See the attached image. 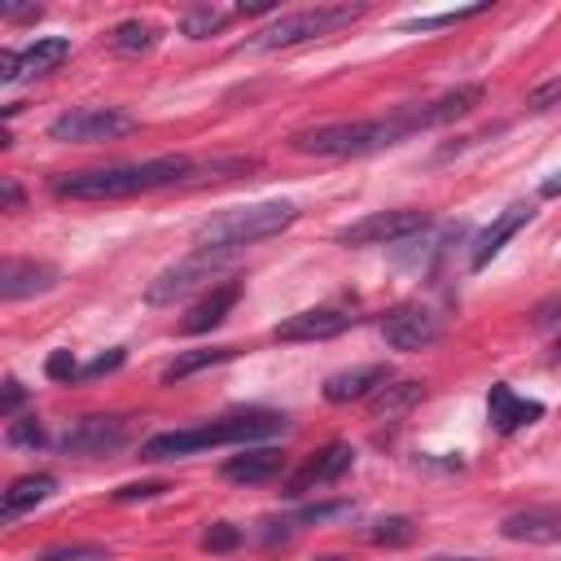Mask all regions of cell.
<instances>
[{
	"label": "cell",
	"mask_w": 561,
	"mask_h": 561,
	"mask_svg": "<svg viewBox=\"0 0 561 561\" xmlns=\"http://www.w3.org/2000/svg\"><path fill=\"white\" fill-rule=\"evenodd\" d=\"M202 184V158L189 154H163L145 163H110V167H88V171H62L53 176V197L62 202H119L137 193H158V189H193Z\"/></svg>",
	"instance_id": "6da1fadb"
},
{
	"label": "cell",
	"mask_w": 561,
	"mask_h": 561,
	"mask_svg": "<svg viewBox=\"0 0 561 561\" xmlns=\"http://www.w3.org/2000/svg\"><path fill=\"white\" fill-rule=\"evenodd\" d=\"M290 421L277 412H242V417H219L206 425H189V430H163L150 434L141 443V461H176V457H193L206 447H238V443H259L272 434H285Z\"/></svg>",
	"instance_id": "7a4b0ae2"
},
{
	"label": "cell",
	"mask_w": 561,
	"mask_h": 561,
	"mask_svg": "<svg viewBox=\"0 0 561 561\" xmlns=\"http://www.w3.org/2000/svg\"><path fill=\"white\" fill-rule=\"evenodd\" d=\"M303 211L294 202H255V206H229L193 229L197 251H246L255 242H268L285 233Z\"/></svg>",
	"instance_id": "3957f363"
},
{
	"label": "cell",
	"mask_w": 561,
	"mask_h": 561,
	"mask_svg": "<svg viewBox=\"0 0 561 561\" xmlns=\"http://www.w3.org/2000/svg\"><path fill=\"white\" fill-rule=\"evenodd\" d=\"M399 141H408L399 110H395V115H382V119L316 124V128H303V132L290 137V145H294L298 154H311V158H365V154L391 150V145H399Z\"/></svg>",
	"instance_id": "277c9868"
},
{
	"label": "cell",
	"mask_w": 561,
	"mask_h": 561,
	"mask_svg": "<svg viewBox=\"0 0 561 561\" xmlns=\"http://www.w3.org/2000/svg\"><path fill=\"white\" fill-rule=\"evenodd\" d=\"M365 14V5H307V10H290L277 14L268 27H259L255 36L242 40V53H277V49H294L307 40H324L333 31L352 27Z\"/></svg>",
	"instance_id": "5b68a950"
},
{
	"label": "cell",
	"mask_w": 561,
	"mask_h": 561,
	"mask_svg": "<svg viewBox=\"0 0 561 561\" xmlns=\"http://www.w3.org/2000/svg\"><path fill=\"white\" fill-rule=\"evenodd\" d=\"M238 255H242V251H193L189 259L163 268V272L145 285V303H150V307H167V303H176V298H189L193 290L211 285L219 272H229V268L238 264Z\"/></svg>",
	"instance_id": "8992f818"
},
{
	"label": "cell",
	"mask_w": 561,
	"mask_h": 561,
	"mask_svg": "<svg viewBox=\"0 0 561 561\" xmlns=\"http://www.w3.org/2000/svg\"><path fill=\"white\" fill-rule=\"evenodd\" d=\"M137 132V119L128 110H115V105H84V110H66L49 124V141H62V145H92V141H115V137H128Z\"/></svg>",
	"instance_id": "52a82bcc"
},
{
	"label": "cell",
	"mask_w": 561,
	"mask_h": 561,
	"mask_svg": "<svg viewBox=\"0 0 561 561\" xmlns=\"http://www.w3.org/2000/svg\"><path fill=\"white\" fill-rule=\"evenodd\" d=\"M430 224H434L430 211H412V206H404V211H373V215L347 224V229H339V233H333V242H339V246H395V242H404L412 233H425Z\"/></svg>",
	"instance_id": "ba28073f"
},
{
	"label": "cell",
	"mask_w": 561,
	"mask_h": 561,
	"mask_svg": "<svg viewBox=\"0 0 561 561\" xmlns=\"http://www.w3.org/2000/svg\"><path fill=\"white\" fill-rule=\"evenodd\" d=\"M479 101H483V84H461V88L438 92L434 101L404 105V110H399V119H404V132H408V137H417V132H434V128H447V124L466 119Z\"/></svg>",
	"instance_id": "9c48e42d"
},
{
	"label": "cell",
	"mask_w": 561,
	"mask_h": 561,
	"mask_svg": "<svg viewBox=\"0 0 561 561\" xmlns=\"http://www.w3.org/2000/svg\"><path fill=\"white\" fill-rule=\"evenodd\" d=\"M382 339L395 352H425L443 339V316L425 303H399L382 316Z\"/></svg>",
	"instance_id": "30bf717a"
},
{
	"label": "cell",
	"mask_w": 561,
	"mask_h": 561,
	"mask_svg": "<svg viewBox=\"0 0 561 561\" xmlns=\"http://www.w3.org/2000/svg\"><path fill=\"white\" fill-rule=\"evenodd\" d=\"M128 443V421L124 417H79L62 438L58 452L62 457H110Z\"/></svg>",
	"instance_id": "8fae6325"
},
{
	"label": "cell",
	"mask_w": 561,
	"mask_h": 561,
	"mask_svg": "<svg viewBox=\"0 0 561 561\" xmlns=\"http://www.w3.org/2000/svg\"><path fill=\"white\" fill-rule=\"evenodd\" d=\"M360 316H352L347 307H307L285 316L281 324H272V343H324V339H339L347 333Z\"/></svg>",
	"instance_id": "7c38bea8"
},
{
	"label": "cell",
	"mask_w": 561,
	"mask_h": 561,
	"mask_svg": "<svg viewBox=\"0 0 561 561\" xmlns=\"http://www.w3.org/2000/svg\"><path fill=\"white\" fill-rule=\"evenodd\" d=\"M352 466H356V447H352V443H329V447H320L316 457H307V461L285 479V492H281V496L298 500V496H307V492H320V487H329V483H339Z\"/></svg>",
	"instance_id": "4fadbf2b"
},
{
	"label": "cell",
	"mask_w": 561,
	"mask_h": 561,
	"mask_svg": "<svg viewBox=\"0 0 561 561\" xmlns=\"http://www.w3.org/2000/svg\"><path fill=\"white\" fill-rule=\"evenodd\" d=\"M71 58V40L62 36H44L36 44H27L23 53L5 49L0 53V84H18V79H40L49 71H58L62 62Z\"/></svg>",
	"instance_id": "5bb4252c"
},
{
	"label": "cell",
	"mask_w": 561,
	"mask_h": 561,
	"mask_svg": "<svg viewBox=\"0 0 561 561\" xmlns=\"http://www.w3.org/2000/svg\"><path fill=\"white\" fill-rule=\"evenodd\" d=\"M500 535L513 539V544H561V505L513 509L500 522Z\"/></svg>",
	"instance_id": "9a60e30c"
},
{
	"label": "cell",
	"mask_w": 561,
	"mask_h": 561,
	"mask_svg": "<svg viewBox=\"0 0 561 561\" xmlns=\"http://www.w3.org/2000/svg\"><path fill=\"white\" fill-rule=\"evenodd\" d=\"M531 219H535V206H531V202H518V206H509L505 215H496V219L487 224V229L479 233L474 251H470V268H474V272H483V268L505 251V242H509V238H518Z\"/></svg>",
	"instance_id": "2e32d148"
},
{
	"label": "cell",
	"mask_w": 561,
	"mask_h": 561,
	"mask_svg": "<svg viewBox=\"0 0 561 561\" xmlns=\"http://www.w3.org/2000/svg\"><path fill=\"white\" fill-rule=\"evenodd\" d=\"M58 281H62V272H58L53 264H40V259H10L5 272H0V298L18 303V298H31V294H49Z\"/></svg>",
	"instance_id": "e0dca14e"
},
{
	"label": "cell",
	"mask_w": 561,
	"mask_h": 561,
	"mask_svg": "<svg viewBox=\"0 0 561 561\" xmlns=\"http://www.w3.org/2000/svg\"><path fill=\"white\" fill-rule=\"evenodd\" d=\"M487 417H492V430H496V434H513V430L539 421V417H544V404H539V399H522L513 386L496 382L492 395H487Z\"/></svg>",
	"instance_id": "ac0fdd59"
},
{
	"label": "cell",
	"mask_w": 561,
	"mask_h": 561,
	"mask_svg": "<svg viewBox=\"0 0 561 561\" xmlns=\"http://www.w3.org/2000/svg\"><path fill=\"white\" fill-rule=\"evenodd\" d=\"M238 298H242V281H224V285H215L206 298H197V303L189 307V316L180 320V333H189V339H197V333H211L215 324L229 320V311L238 307Z\"/></svg>",
	"instance_id": "d6986e66"
},
{
	"label": "cell",
	"mask_w": 561,
	"mask_h": 561,
	"mask_svg": "<svg viewBox=\"0 0 561 561\" xmlns=\"http://www.w3.org/2000/svg\"><path fill=\"white\" fill-rule=\"evenodd\" d=\"M391 382V365H360V369H343L324 382V399L329 404H352V399H373L382 386Z\"/></svg>",
	"instance_id": "ffe728a7"
},
{
	"label": "cell",
	"mask_w": 561,
	"mask_h": 561,
	"mask_svg": "<svg viewBox=\"0 0 561 561\" xmlns=\"http://www.w3.org/2000/svg\"><path fill=\"white\" fill-rule=\"evenodd\" d=\"M281 470H285V452H277V447H251V452L224 461V479H229V483H246V487L268 483Z\"/></svg>",
	"instance_id": "44dd1931"
},
{
	"label": "cell",
	"mask_w": 561,
	"mask_h": 561,
	"mask_svg": "<svg viewBox=\"0 0 561 561\" xmlns=\"http://www.w3.org/2000/svg\"><path fill=\"white\" fill-rule=\"evenodd\" d=\"M53 492H58V479H53V474H23V479H14V483H10L5 500H0V518L14 522V518H23L27 509L44 505Z\"/></svg>",
	"instance_id": "7402d4cb"
},
{
	"label": "cell",
	"mask_w": 561,
	"mask_h": 561,
	"mask_svg": "<svg viewBox=\"0 0 561 561\" xmlns=\"http://www.w3.org/2000/svg\"><path fill=\"white\" fill-rule=\"evenodd\" d=\"M233 356H238V347H193V352H180V356L163 369V382L176 386V382H184V378H193V373H202V369H215V365L233 360Z\"/></svg>",
	"instance_id": "603a6c76"
},
{
	"label": "cell",
	"mask_w": 561,
	"mask_h": 561,
	"mask_svg": "<svg viewBox=\"0 0 561 561\" xmlns=\"http://www.w3.org/2000/svg\"><path fill=\"white\" fill-rule=\"evenodd\" d=\"M158 36L163 31L150 18H128V23H119L115 31H110V49L124 53V58H137V53H150L158 44Z\"/></svg>",
	"instance_id": "cb8c5ba5"
},
{
	"label": "cell",
	"mask_w": 561,
	"mask_h": 561,
	"mask_svg": "<svg viewBox=\"0 0 561 561\" xmlns=\"http://www.w3.org/2000/svg\"><path fill=\"white\" fill-rule=\"evenodd\" d=\"M421 395H425V382H386L373 399H369V408H373V417L382 421H391V417H399V412H408L412 404H421Z\"/></svg>",
	"instance_id": "d4e9b609"
},
{
	"label": "cell",
	"mask_w": 561,
	"mask_h": 561,
	"mask_svg": "<svg viewBox=\"0 0 561 561\" xmlns=\"http://www.w3.org/2000/svg\"><path fill=\"white\" fill-rule=\"evenodd\" d=\"M233 18V10H215V5H197V10H189L184 18H180V31L189 36V40H206V36H215L224 23Z\"/></svg>",
	"instance_id": "484cf974"
},
{
	"label": "cell",
	"mask_w": 561,
	"mask_h": 561,
	"mask_svg": "<svg viewBox=\"0 0 561 561\" xmlns=\"http://www.w3.org/2000/svg\"><path fill=\"white\" fill-rule=\"evenodd\" d=\"M492 5L483 0V5H466V10H447V14H430V18H408L404 23V31H434V27H457V23H466V18H479V14H487Z\"/></svg>",
	"instance_id": "4316f807"
},
{
	"label": "cell",
	"mask_w": 561,
	"mask_h": 561,
	"mask_svg": "<svg viewBox=\"0 0 561 561\" xmlns=\"http://www.w3.org/2000/svg\"><path fill=\"white\" fill-rule=\"evenodd\" d=\"M5 438H10V447H44L49 443L40 417H14L10 430H5Z\"/></svg>",
	"instance_id": "83f0119b"
},
{
	"label": "cell",
	"mask_w": 561,
	"mask_h": 561,
	"mask_svg": "<svg viewBox=\"0 0 561 561\" xmlns=\"http://www.w3.org/2000/svg\"><path fill=\"white\" fill-rule=\"evenodd\" d=\"M238 544H242V526H233V522H211L202 531V548L206 552H233Z\"/></svg>",
	"instance_id": "f1b7e54d"
},
{
	"label": "cell",
	"mask_w": 561,
	"mask_h": 561,
	"mask_svg": "<svg viewBox=\"0 0 561 561\" xmlns=\"http://www.w3.org/2000/svg\"><path fill=\"white\" fill-rule=\"evenodd\" d=\"M36 561H110V552L101 544H62V548L40 552Z\"/></svg>",
	"instance_id": "f546056e"
},
{
	"label": "cell",
	"mask_w": 561,
	"mask_h": 561,
	"mask_svg": "<svg viewBox=\"0 0 561 561\" xmlns=\"http://www.w3.org/2000/svg\"><path fill=\"white\" fill-rule=\"evenodd\" d=\"M369 539L373 544H391V548L395 544H408L412 539V522L408 518H382V522L369 526Z\"/></svg>",
	"instance_id": "4dcf8cb0"
},
{
	"label": "cell",
	"mask_w": 561,
	"mask_h": 561,
	"mask_svg": "<svg viewBox=\"0 0 561 561\" xmlns=\"http://www.w3.org/2000/svg\"><path fill=\"white\" fill-rule=\"evenodd\" d=\"M352 513H356L352 500H329V505H307V509H298L294 522H329V518H352Z\"/></svg>",
	"instance_id": "1f68e13d"
},
{
	"label": "cell",
	"mask_w": 561,
	"mask_h": 561,
	"mask_svg": "<svg viewBox=\"0 0 561 561\" xmlns=\"http://www.w3.org/2000/svg\"><path fill=\"white\" fill-rule=\"evenodd\" d=\"M124 360H128V352H124V347H110L105 356L88 360V365L79 369V378H105V373H115V369H124Z\"/></svg>",
	"instance_id": "d6a6232c"
},
{
	"label": "cell",
	"mask_w": 561,
	"mask_h": 561,
	"mask_svg": "<svg viewBox=\"0 0 561 561\" xmlns=\"http://www.w3.org/2000/svg\"><path fill=\"white\" fill-rule=\"evenodd\" d=\"M79 369H84V365H75V356H71V352H53V356L44 360V373H49L53 382H75V378H79Z\"/></svg>",
	"instance_id": "836d02e7"
},
{
	"label": "cell",
	"mask_w": 561,
	"mask_h": 561,
	"mask_svg": "<svg viewBox=\"0 0 561 561\" xmlns=\"http://www.w3.org/2000/svg\"><path fill=\"white\" fill-rule=\"evenodd\" d=\"M27 404V386L18 378H5V395H0V417H18V408Z\"/></svg>",
	"instance_id": "e575fe53"
},
{
	"label": "cell",
	"mask_w": 561,
	"mask_h": 561,
	"mask_svg": "<svg viewBox=\"0 0 561 561\" xmlns=\"http://www.w3.org/2000/svg\"><path fill=\"white\" fill-rule=\"evenodd\" d=\"M557 101H561V79H548V84H539V88L526 97L531 110H548V105H557Z\"/></svg>",
	"instance_id": "d590c367"
},
{
	"label": "cell",
	"mask_w": 561,
	"mask_h": 561,
	"mask_svg": "<svg viewBox=\"0 0 561 561\" xmlns=\"http://www.w3.org/2000/svg\"><path fill=\"white\" fill-rule=\"evenodd\" d=\"M163 492H167V483H132V487H119L115 500H154Z\"/></svg>",
	"instance_id": "8d00e7d4"
},
{
	"label": "cell",
	"mask_w": 561,
	"mask_h": 561,
	"mask_svg": "<svg viewBox=\"0 0 561 561\" xmlns=\"http://www.w3.org/2000/svg\"><path fill=\"white\" fill-rule=\"evenodd\" d=\"M557 316H561V294H552V298H544V303H539V307L531 311V324H535V329H544V324H552Z\"/></svg>",
	"instance_id": "74e56055"
},
{
	"label": "cell",
	"mask_w": 561,
	"mask_h": 561,
	"mask_svg": "<svg viewBox=\"0 0 561 561\" xmlns=\"http://www.w3.org/2000/svg\"><path fill=\"white\" fill-rule=\"evenodd\" d=\"M44 10L40 5H0V18L5 23H36Z\"/></svg>",
	"instance_id": "f35d334b"
},
{
	"label": "cell",
	"mask_w": 561,
	"mask_h": 561,
	"mask_svg": "<svg viewBox=\"0 0 561 561\" xmlns=\"http://www.w3.org/2000/svg\"><path fill=\"white\" fill-rule=\"evenodd\" d=\"M0 206H5V211H18V206H23V189H18L14 176L0 180Z\"/></svg>",
	"instance_id": "ab89813d"
},
{
	"label": "cell",
	"mask_w": 561,
	"mask_h": 561,
	"mask_svg": "<svg viewBox=\"0 0 561 561\" xmlns=\"http://www.w3.org/2000/svg\"><path fill=\"white\" fill-rule=\"evenodd\" d=\"M544 197H561V176H552V180H544V189H539Z\"/></svg>",
	"instance_id": "60d3db41"
},
{
	"label": "cell",
	"mask_w": 561,
	"mask_h": 561,
	"mask_svg": "<svg viewBox=\"0 0 561 561\" xmlns=\"http://www.w3.org/2000/svg\"><path fill=\"white\" fill-rule=\"evenodd\" d=\"M311 561H352V557H343V552H320V557H311Z\"/></svg>",
	"instance_id": "b9f144b4"
},
{
	"label": "cell",
	"mask_w": 561,
	"mask_h": 561,
	"mask_svg": "<svg viewBox=\"0 0 561 561\" xmlns=\"http://www.w3.org/2000/svg\"><path fill=\"white\" fill-rule=\"evenodd\" d=\"M557 360H561V343H557Z\"/></svg>",
	"instance_id": "7bdbcfd3"
}]
</instances>
